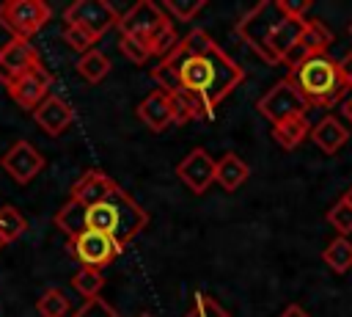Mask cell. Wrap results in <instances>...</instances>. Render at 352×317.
<instances>
[{
    "instance_id": "1",
    "label": "cell",
    "mask_w": 352,
    "mask_h": 317,
    "mask_svg": "<svg viewBox=\"0 0 352 317\" xmlns=\"http://www.w3.org/2000/svg\"><path fill=\"white\" fill-rule=\"evenodd\" d=\"M151 77L160 91H184L212 113L245 80V72L206 30L198 28L182 36L168 58L157 61Z\"/></svg>"
},
{
    "instance_id": "2",
    "label": "cell",
    "mask_w": 352,
    "mask_h": 317,
    "mask_svg": "<svg viewBox=\"0 0 352 317\" xmlns=\"http://www.w3.org/2000/svg\"><path fill=\"white\" fill-rule=\"evenodd\" d=\"M302 30H305V19L289 17L278 0L256 3L236 25V33L245 39V44L270 66L294 61Z\"/></svg>"
},
{
    "instance_id": "3",
    "label": "cell",
    "mask_w": 352,
    "mask_h": 317,
    "mask_svg": "<svg viewBox=\"0 0 352 317\" xmlns=\"http://www.w3.org/2000/svg\"><path fill=\"white\" fill-rule=\"evenodd\" d=\"M146 223H148L146 209L121 187H116L104 201L85 207V229L113 237L121 248L132 243Z\"/></svg>"
},
{
    "instance_id": "4",
    "label": "cell",
    "mask_w": 352,
    "mask_h": 317,
    "mask_svg": "<svg viewBox=\"0 0 352 317\" xmlns=\"http://www.w3.org/2000/svg\"><path fill=\"white\" fill-rule=\"evenodd\" d=\"M286 80L302 94L308 108H333L341 105L349 94L338 74V61H333L330 55H314L292 63Z\"/></svg>"
},
{
    "instance_id": "5",
    "label": "cell",
    "mask_w": 352,
    "mask_h": 317,
    "mask_svg": "<svg viewBox=\"0 0 352 317\" xmlns=\"http://www.w3.org/2000/svg\"><path fill=\"white\" fill-rule=\"evenodd\" d=\"M116 28L121 30V36H132V39L143 41L154 55V44L173 28V19L165 14L162 6H157L151 0H140L118 17Z\"/></svg>"
},
{
    "instance_id": "6",
    "label": "cell",
    "mask_w": 352,
    "mask_h": 317,
    "mask_svg": "<svg viewBox=\"0 0 352 317\" xmlns=\"http://www.w3.org/2000/svg\"><path fill=\"white\" fill-rule=\"evenodd\" d=\"M52 11L44 0H6L0 3V28L11 33V39H30L47 22Z\"/></svg>"
},
{
    "instance_id": "7",
    "label": "cell",
    "mask_w": 352,
    "mask_h": 317,
    "mask_svg": "<svg viewBox=\"0 0 352 317\" xmlns=\"http://www.w3.org/2000/svg\"><path fill=\"white\" fill-rule=\"evenodd\" d=\"M118 11L107 0H77L63 11V25L88 30L94 39H102L110 28L118 25Z\"/></svg>"
},
{
    "instance_id": "8",
    "label": "cell",
    "mask_w": 352,
    "mask_h": 317,
    "mask_svg": "<svg viewBox=\"0 0 352 317\" xmlns=\"http://www.w3.org/2000/svg\"><path fill=\"white\" fill-rule=\"evenodd\" d=\"M258 113L270 121V124H278V121H286L292 116H305L308 110V102L302 99V94L289 83V80H280L275 83L261 99H258Z\"/></svg>"
},
{
    "instance_id": "9",
    "label": "cell",
    "mask_w": 352,
    "mask_h": 317,
    "mask_svg": "<svg viewBox=\"0 0 352 317\" xmlns=\"http://www.w3.org/2000/svg\"><path fill=\"white\" fill-rule=\"evenodd\" d=\"M69 248H72L74 259L82 267H94V270H102L104 265H110L124 251L113 237H107L102 232H94V229H85L82 234L72 237L69 240Z\"/></svg>"
},
{
    "instance_id": "10",
    "label": "cell",
    "mask_w": 352,
    "mask_h": 317,
    "mask_svg": "<svg viewBox=\"0 0 352 317\" xmlns=\"http://www.w3.org/2000/svg\"><path fill=\"white\" fill-rule=\"evenodd\" d=\"M50 88H52V74H50L41 63L33 66L30 72L19 74L14 83L6 85L11 102H16L22 110H30V113L50 96Z\"/></svg>"
},
{
    "instance_id": "11",
    "label": "cell",
    "mask_w": 352,
    "mask_h": 317,
    "mask_svg": "<svg viewBox=\"0 0 352 317\" xmlns=\"http://www.w3.org/2000/svg\"><path fill=\"white\" fill-rule=\"evenodd\" d=\"M3 171L16 182V185H28L33 182L41 168H44V154L30 143V141H16L6 154H3Z\"/></svg>"
},
{
    "instance_id": "12",
    "label": "cell",
    "mask_w": 352,
    "mask_h": 317,
    "mask_svg": "<svg viewBox=\"0 0 352 317\" xmlns=\"http://www.w3.org/2000/svg\"><path fill=\"white\" fill-rule=\"evenodd\" d=\"M38 63V50L33 47L30 39H8L0 47V83L8 85Z\"/></svg>"
},
{
    "instance_id": "13",
    "label": "cell",
    "mask_w": 352,
    "mask_h": 317,
    "mask_svg": "<svg viewBox=\"0 0 352 317\" xmlns=\"http://www.w3.org/2000/svg\"><path fill=\"white\" fill-rule=\"evenodd\" d=\"M214 165H217V160H212L206 149H192V152L176 165V176H179L192 193H204V190L214 182Z\"/></svg>"
},
{
    "instance_id": "14",
    "label": "cell",
    "mask_w": 352,
    "mask_h": 317,
    "mask_svg": "<svg viewBox=\"0 0 352 317\" xmlns=\"http://www.w3.org/2000/svg\"><path fill=\"white\" fill-rule=\"evenodd\" d=\"M33 119H36V124H38L47 135L58 138V135L74 121V110H72V105H69L66 99L50 94V96L33 110Z\"/></svg>"
},
{
    "instance_id": "15",
    "label": "cell",
    "mask_w": 352,
    "mask_h": 317,
    "mask_svg": "<svg viewBox=\"0 0 352 317\" xmlns=\"http://www.w3.org/2000/svg\"><path fill=\"white\" fill-rule=\"evenodd\" d=\"M116 187H118V185L113 182V176H107V174H104V171H99V168H91V171H85V174L72 185L69 198H74V201H80V204L91 207V204L104 201Z\"/></svg>"
},
{
    "instance_id": "16",
    "label": "cell",
    "mask_w": 352,
    "mask_h": 317,
    "mask_svg": "<svg viewBox=\"0 0 352 317\" xmlns=\"http://www.w3.org/2000/svg\"><path fill=\"white\" fill-rule=\"evenodd\" d=\"M138 119L154 130V132H162L165 127L173 124V105H170V94L154 88L140 105H138Z\"/></svg>"
},
{
    "instance_id": "17",
    "label": "cell",
    "mask_w": 352,
    "mask_h": 317,
    "mask_svg": "<svg viewBox=\"0 0 352 317\" xmlns=\"http://www.w3.org/2000/svg\"><path fill=\"white\" fill-rule=\"evenodd\" d=\"M333 44V30L322 22V19H305V30L300 36V44H297V61L302 58H314V55H327V47Z\"/></svg>"
},
{
    "instance_id": "18",
    "label": "cell",
    "mask_w": 352,
    "mask_h": 317,
    "mask_svg": "<svg viewBox=\"0 0 352 317\" xmlns=\"http://www.w3.org/2000/svg\"><path fill=\"white\" fill-rule=\"evenodd\" d=\"M311 141L324 152V154H336L346 141H349V130L336 119V116H324L311 127Z\"/></svg>"
},
{
    "instance_id": "19",
    "label": "cell",
    "mask_w": 352,
    "mask_h": 317,
    "mask_svg": "<svg viewBox=\"0 0 352 317\" xmlns=\"http://www.w3.org/2000/svg\"><path fill=\"white\" fill-rule=\"evenodd\" d=\"M248 176H250V165H248L239 154H234V152L223 154V157L217 160V165H214V182H217L223 190H228V193L239 190V187L248 182Z\"/></svg>"
},
{
    "instance_id": "20",
    "label": "cell",
    "mask_w": 352,
    "mask_h": 317,
    "mask_svg": "<svg viewBox=\"0 0 352 317\" xmlns=\"http://www.w3.org/2000/svg\"><path fill=\"white\" fill-rule=\"evenodd\" d=\"M308 135H311L308 116H292V119H286V121L272 124V138H275L283 149H297Z\"/></svg>"
},
{
    "instance_id": "21",
    "label": "cell",
    "mask_w": 352,
    "mask_h": 317,
    "mask_svg": "<svg viewBox=\"0 0 352 317\" xmlns=\"http://www.w3.org/2000/svg\"><path fill=\"white\" fill-rule=\"evenodd\" d=\"M55 226L72 240L77 234L85 232V204L74 201V198H66V204L55 212Z\"/></svg>"
},
{
    "instance_id": "22",
    "label": "cell",
    "mask_w": 352,
    "mask_h": 317,
    "mask_svg": "<svg viewBox=\"0 0 352 317\" xmlns=\"http://www.w3.org/2000/svg\"><path fill=\"white\" fill-rule=\"evenodd\" d=\"M322 262L333 270V273H349L352 270V240L349 237H333L327 243V248L322 251Z\"/></svg>"
},
{
    "instance_id": "23",
    "label": "cell",
    "mask_w": 352,
    "mask_h": 317,
    "mask_svg": "<svg viewBox=\"0 0 352 317\" xmlns=\"http://www.w3.org/2000/svg\"><path fill=\"white\" fill-rule=\"evenodd\" d=\"M77 72H80L82 80H88V83H99V80H104V77L110 74V58H107L102 50L94 47L91 52L80 55V61H77Z\"/></svg>"
},
{
    "instance_id": "24",
    "label": "cell",
    "mask_w": 352,
    "mask_h": 317,
    "mask_svg": "<svg viewBox=\"0 0 352 317\" xmlns=\"http://www.w3.org/2000/svg\"><path fill=\"white\" fill-rule=\"evenodd\" d=\"M36 309H38V317H72V303L58 287H50L47 292H41V298L36 300Z\"/></svg>"
},
{
    "instance_id": "25",
    "label": "cell",
    "mask_w": 352,
    "mask_h": 317,
    "mask_svg": "<svg viewBox=\"0 0 352 317\" xmlns=\"http://www.w3.org/2000/svg\"><path fill=\"white\" fill-rule=\"evenodd\" d=\"M72 287L85 298V300H96L102 287H104V276L102 270H94V267H80L74 276H72Z\"/></svg>"
},
{
    "instance_id": "26",
    "label": "cell",
    "mask_w": 352,
    "mask_h": 317,
    "mask_svg": "<svg viewBox=\"0 0 352 317\" xmlns=\"http://www.w3.org/2000/svg\"><path fill=\"white\" fill-rule=\"evenodd\" d=\"M28 229V221L25 215L16 209V207H0V237L3 243H14L16 237H22Z\"/></svg>"
},
{
    "instance_id": "27",
    "label": "cell",
    "mask_w": 352,
    "mask_h": 317,
    "mask_svg": "<svg viewBox=\"0 0 352 317\" xmlns=\"http://www.w3.org/2000/svg\"><path fill=\"white\" fill-rule=\"evenodd\" d=\"M327 223H330L341 237L352 234V207H349V201H346L344 196L327 209Z\"/></svg>"
},
{
    "instance_id": "28",
    "label": "cell",
    "mask_w": 352,
    "mask_h": 317,
    "mask_svg": "<svg viewBox=\"0 0 352 317\" xmlns=\"http://www.w3.org/2000/svg\"><path fill=\"white\" fill-rule=\"evenodd\" d=\"M63 41L74 50V52H80V55H85V52H91L94 50V44L99 41V39H94L88 30H82V28H74V25H63Z\"/></svg>"
},
{
    "instance_id": "29",
    "label": "cell",
    "mask_w": 352,
    "mask_h": 317,
    "mask_svg": "<svg viewBox=\"0 0 352 317\" xmlns=\"http://www.w3.org/2000/svg\"><path fill=\"white\" fill-rule=\"evenodd\" d=\"M204 6H206V0H165V3H162V8H165L170 17H176L179 22H190Z\"/></svg>"
},
{
    "instance_id": "30",
    "label": "cell",
    "mask_w": 352,
    "mask_h": 317,
    "mask_svg": "<svg viewBox=\"0 0 352 317\" xmlns=\"http://www.w3.org/2000/svg\"><path fill=\"white\" fill-rule=\"evenodd\" d=\"M118 47H121V52H124L132 63H138V66H143L148 58H154V55H151V50H148L143 41L132 39V36H121V39H118Z\"/></svg>"
},
{
    "instance_id": "31",
    "label": "cell",
    "mask_w": 352,
    "mask_h": 317,
    "mask_svg": "<svg viewBox=\"0 0 352 317\" xmlns=\"http://www.w3.org/2000/svg\"><path fill=\"white\" fill-rule=\"evenodd\" d=\"M187 317H231L214 298H209V295H204V292H198L195 295V306L190 309V314Z\"/></svg>"
},
{
    "instance_id": "32",
    "label": "cell",
    "mask_w": 352,
    "mask_h": 317,
    "mask_svg": "<svg viewBox=\"0 0 352 317\" xmlns=\"http://www.w3.org/2000/svg\"><path fill=\"white\" fill-rule=\"evenodd\" d=\"M72 317H118V314H116L104 300L96 298V300H85Z\"/></svg>"
},
{
    "instance_id": "33",
    "label": "cell",
    "mask_w": 352,
    "mask_h": 317,
    "mask_svg": "<svg viewBox=\"0 0 352 317\" xmlns=\"http://www.w3.org/2000/svg\"><path fill=\"white\" fill-rule=\"evenodd\" d=\"M280 8L289 14V17H297V19H305V14L311 11V0H278Z\"/></svg>"
},
{
    "instance_id": "34",
    "label": "cell",
    "mask_w": 352,
    "mask_h": 317,
    "mask_svg": "<svg viewBox=\"0 0 352 317\" xmlns=\"http://www.w3.org/2000/svg\"><path fill=\"white\" fill-rule=\"evenodd\" d=\"M338 74H341L344 85L352 91V52H346L344 58H338Z\"/></svg>"
},
{
    "instance_id": "35",
    "label": "cell",
    "mask_w": 352,
    "mask_h": 317,
    "mask_svg": "<svg viewBox=\"0 0 352 317\" xmlns=\"http://www.w3.org/2000/svg\"><path fill=\"white\" fill-rule=\"evenodd\" d=\"M278 317H311V314H308L302 306H297V303H289V306H286V309H283Z\"/></svg>"
},
{
    "instance_id": "36",
    "label": "cell",
    "mask_w": 352,
    "mask_h": 317,
    "mask_svg": "<svg viewBox=\"0 0 352 317\" xmlns=\"http://www.w3.org/2000/svg\"><path fill=\"white\" fill-rule=\"evenodd\" d=\"M341 116L352 124V91H349V94L344 96V102H341Z\"/></svg>"
},
{
    "instance_id": "37",
    "label": "cell",
    "mask_w": 352,
    "mask_h": 317,
    "mask_svg": "<svg viewBox=\"0 0 352 317\" xmlns=\"http://www.w3.org/2000/svg\"><path fill=\"white\" fill-rule=\"evenodd\" d=\"M344 198H346V201H349V207H352V187H349V190L344 193Z\"/></svg>"
},
{
    "instance_id": "38",
    "label": "cell",
    "mask_w": 352,
    "mask_h": 317,
    "mask_svg": "<svg viewBox=\"0 0 352 317\" xmlns=\"http://www.w3.org/2000/svg\"><path fill=\"white\" fill-rule=\"evenodd\" d=\"M3 245H6V243H3V237H0V248H3Z\"/></svg>"
},
{
    "instance_id": "39",
    "label": "cell",
    "mask_w": 352,
    "mask_h": 317,
    "mask_svg": "<svg viewBox=\"0 0 352 317\" xmlns=\"http://www.w3.org/2000/svg\"><path fill=\"white\" fill-rule=\"evenodd\" d=\"M140 317H151V314H140Z\"/></svg>"
},
{
    "instance_id": "40",
    "label": "cell",
    "mask_w": 352,
    "mask_h": 317,
    "mask_svg": "<svg viewBox=\"0 0 352 317\" xmlns=\"http://www.w3.org/2000/svg\"><path fill=\"white\" fill-rule=\"evenodd\" d=\"M349 33H352V25H349Z\"/></svg>"
}]
</instances>
